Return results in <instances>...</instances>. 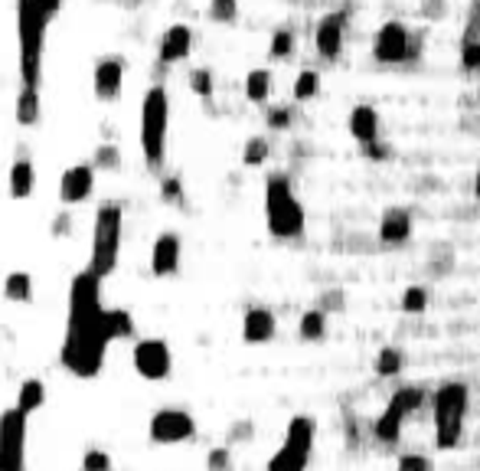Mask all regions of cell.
Returning a JSON list of instances; mask_svg holds the SVG:
<instances>
[{"instance_id": "6da1fadb", "label": "cell", "mask_w": 480, "mask_h": 471, "mask_svg": "<svg viewBox=\"0 0 480 471\" xmlns=\"http://www.w3.org/2000/svg\"><path fill=\"white\" fill-rule=\"evenodd\" d=\"M101 278L89 268L72 275L69 282V318H66V338L59 347V363L72 377L92 380L105 367L109 338L101 324Z\"/></svg>"}, {"instance_id": "7a4b0ae2", "label": "cell", "mask_w": 480, "mask_h": 471, "mask_svg": "<svg viewBox=\"0 0 480 471\" xmlns=\"http://www.w3.org/2000/svg\"><path fill=\"white\" fill-rule=\"evenodd\" d=\"M56 16L43 0H16V66L26 89L43 86V56H47V33Z\"/></svg>"}, {"instance_id": "3957f363", "label": "cell", "mask_w": 480, "mask_h": 471, "mask_svg": "<svg viewBox=\"0 0 480 471\" xmlns=\"http://www.w3.org/2000/svg\"><path fill=\"white\" fill-rule=\"evenodd\" d=\"M167 138H171V95L163 82H154L141 99V154L154 173L167 161Z\"/></svg>"}, {"instance_id": "277c9868", "label": "cell", "mask_w": 480, "mask_h": 471, "mask_svg": "<svg viewBox=\"0 0 480 471\" xmlns=\"http://www.w3.org/2000/svg\"><path fill=\"white\" fill-rule=\"evenodd\" d=\"M265 223L275 239H297L304 233L308 216L287 173H268L265 181Z\"/></svg>"}, {"instance_id": "5b68a950", "label": "cell", "mask_w": 480, "mask_h": 471, "mask_svg": "<svg viewBox=\"0 0 480 471\" xmlns=\"http://www.w3.org/2000/svg\"><path fill=\"white\" fill-rule=\"evenodd\" d=\"M121 233H124V210L115 200H105L95 210L92 223V256H89V272H95L105 282L121 262Z\"/></svg>"}, {"instance_id": "8992f818", "label": "cell", "mask_w": 480, "mask_h": 471, "mask_svg": "<svg viewBox=\"0 0 480 471\" xmlns=\"http://www.w3.org/2000/svg\"><path fill=\"white\" fill-rule=\"evenodd\" d=\"M467 406H471V390L457 380H448L434 390V445L454 448L464 432Z\"/></svg>"}, {"instance_id": "52a82bcc", "label": "cell", "mask_w": 480, "mask_h": 471, "mask_svg": "<svg viewBox=\"0 0 480 471\" xmlns=\"http://www.w3.org/2000/svg\"><path fill=\"white\" fill-rule=\"evenodd\" d=\"M26 423L16 406L0 413V471H26Z\"/></svg>"}, {"instance_id": "ba28073f", "label": "cell", "mask_w": 480, "mask_h": 471, "mask_svg": "<svg viewBox=\"0 0 480 471\" xmlns=\"http://www.w3.org/2000/svg\"><path fill=\"white\" fill-rule=\"evenodd\" d=\"M148 435L157 445H180V442L196 435V423L186 409H157L151 416Z\"/></svg>"}, {"instance_id": "9c48e42d", "label": "cell", "mask_w": 480, "mask_h": 471, "mask_svg": "<svg viewBox=\"0 0 480 471\" xmlns=\"http://www.w3.org/2000/svg\"><path fill=\"white\" fill-rule=\"evenodd\" d=\"M131 361H134V370H138V377L151 380V383L167 380L173 370V353H171V347H167V340H161V338L138 340Z\"/></svg>"}, {"instance_id": "30bf717a", "label": "cell", "mask_w": 480, "mask_h": 471, "mask_svg": "<svg viewBox=\"0 0 480 471\" xmlns=\"http://www.w3.org/2000/svg\"><path fill=\"white\" fill-rule=\"evenodd\" d=\"M347 24H350V7L330 10L318 20V30H314V47H318L320 59L333 63L340 59L343 53V37H347Z\"/></svg>"}, {"instance_id": "8fae6325", "label": "cell", "mask_w": 480, "mask_h": 471, "mask_svg": "<svg viewBox=\"0 0 480 471\" xmlns=\"http://www.w3.org/2000/svg\"><path fill=\"white\" fill-rule=\"evenodd\" d=\"M409 43H412V30L399 20H389L376 30V39H372V56L386 66L405 63L409 59Z\"/></svg>"}, {"instance_id": "7c38bea8", "label": "cell", "mask_w": 480, "mask_h": 471, "mask_svg": "<svg viewBox=\"0 0 480 471\" xmlns=\"http://www.w3.org/2000/svg\"><path fill=\"white\" fill-rule=\"evenodd\" d=\"M124 72H128V66H124L121 56H101L99 63H95V69H92V92H95V99H99L101 105L118 102V99H121Z\"/></svg>"}, {"instance_id": "4fadbf2b", "label": "cell", "mask_w": 480, "mask_h": 471, "mask_svg": "<svg viewBox=\"0 0 480 471\" xmlns=\"http://www.w3.org/2000/svg\"><path fill=\"white\" fill-rule=\"evenodd\" d=\"M95 194V167L92 164H72L59 177V200L66 206H82Z\"/></svg>"}, {"instance_id": "5bb4252c", "label": "cell", "mask_w": 480, "mask_h": 471, "mask_svg": "<svg viewBox=\"0 0 480 471\" xmlns=\"http://www.w3.org/2000/svg\"><path fill=\"white\" fill-rule=\"evenodd\" d=\"M190 53H193V26L171 24L161 33V43H157V63L161 66L183 63Z\"/></svg>"}, {"instance_id": "9a60e30c", "label": "cell", "mask_w": 480, "mask_h": 471, "mask_svg": "<svg viewBox=\"0 0 480 471\" xmlns=\"http://www.w3.org/2000/svg\"><path fill=\"white\" fill-rule=\"evenodd\" d=\"M180 256H183V243L177 233H161L151 246V272L157 278H171L180 272Z\"/></svg>"}, {"instance_id": "2e32d148", "label": "cell", "mask_w": 480, "mask_h": 471, "mask_svg": "<svg viewBox=\"0 0 480 471\" xmlns=\"http://www.w3.org/2000/svg\"><path fill=\"white\" fill-rule=\"evenodd\" d=\"M461 66H464V72H471V76L480 72V0H471L467 24L464 30H461Z\"/></svg>"}, {"instance_id": "e0dca14e", "label": "cell", "mask_w": 480, "mask_h": 471, "mask_svg": "<svg viewBox=\"0 0 480 471\" xmlns=\"http://www.w3.org/2000/svg\"><path fill=\"white\" fill-rule=\"evenodd\" d=\"M278 330V321L268 308H248L245 318H242V340L245 344H268Z\"/></svg>"}, {"instance_id": "ac0fdd59", "label": "cell", "mask_w": 480, "mask_h": 471, "mask_svg": "<svg viewBox=\"0 0 480 471\" xmlns=\"http://www.w3.org/2000/svg\"><path fill=\"white\" fill-rule=\"evenodd\" d=\"M347 128L353 134V141L370 148L372 141H380V111L372 109V105H357V109L350 111Z\"/></svg>"}, {"instance_id": "d6986e66", "label": "cell", "mask_w": 480, "mask_h": 471, "mask_svg": "<svg viewBox=\"0 0 480 471\" xmlns=\"http://www.w3.org/2000/svg\"><path fill=\"white\" fill-rule=\"evenodd\" d=\"M7 190L14 200H30L37 194V167H33L30 157H16L14 164H10V173H7Z\"/></svg>"}, {"instance_id": "ffe728a7", "label": "cell", "mask_w": 480, "mask_h": 471, "mask_svg": "<svg viewBox=\"0 0 480 471\" xmlns=\"http://www.w3.org/2000/svg\"><path fill=\"white\" fill-rule=\"evenodd\" d=\"M412 213L409 210H402V206H392V210H386V216H382V223H380V239L386 246H399V243H405L412 236Z\"/></svg>"}, {"instance_id": "44dd1931", "label": "cell", "mask_w": 480, "mask_h": 471, "mask_svg": "<svg viewBox=\"0 0 480 471\" xmlns=\"http://www.w3.org/2000/svg\"><path fill=\"white\" fill-rule=\"evenodd\" d=\"M43 115V105H39V89H26L20 86L16 92V105H14V118L20 128H33Z\"/></svg>"}, {"instance_id": "7402d4cb", "label": "cell", "mask_w": 480, "mask_h": 471, "mask_svg": "<svg viewBox=\"0 0 480 471\" xmlns=\"http://www.w3.org/2000/svg\"><path fill=\"white\" fill-rule=\"evenodd\" d=\"M101 324H105V338H109V344L111 340L134 338V318H131V311H124V308H105Z\"/></svg>"}, {"instance_id": "603a6c76", "label": "cell", "mask_w": 480, "mask_h": 471, "mask_svg": "<svg viewBox=\"0 0 480 471\" xmlns=\"http://www.w3.org/2000/svg\"><path fill=\"white\" fill-rule=\"evenodd\" d=\"M43 403H47V383H43V380H37V377L24 380V383H20V390H16V409H20V413L30 419L37 409H43Z\"/></svg>"}, {"instance_id": "cb8c5ba5", "label": "cell", "mask_w": 480, "mask_h": 471, "mask_svg": "<svg viewBox=\"0 0 480 471\" xmlns=\"http://www.w3.org/2000/svg\"><path fill=\"white\" fill-rule=\"evenodd\" d=\"M314 435H318V423L310 416H291L285 432V442L287 445L301 448V452H314Z\"/></svg>"}, {"instance_id": "d4e9b609", "label": "cell", "mask_w": 480, "mask_h": 471, "mask_svg": "<svg viewBox=\"0 0 480 471\" xmlns=\"http://www.w3.org/2000/svg\"><path fill=\"white\" fill-rule=\"evenodd\" d=\"M402 409H395L392 403H386V409H382L380 416H376V423H372V435L380 442H399V435H402Z\"/></svg>"}, {"instance_id": "484cf974", "label": "cell", "mask_w": 480, "mask_h": 471, "mask_svg": "<svg viewBox=\"0 0 480 471\" xmlns=\"http://www.w3.org/2000/svg\"><path fill=\"white\" fill-rule=\"evenodd\" d=\"M308 462H310V452H301V448L285 442V445L268 458V468L265 471H308Z\"/></svg>"}, {"instance_id": "4316f807", "label": "cell", "mask_w": 480, "mask_h": 471, "mask_svg": "<svg viewBox=\"0 0 480 471\" xmlns=\"http://www.w3.org/2000/svg\"><path fill=\"white\" fill-rule=\"evenodd\" d=\"M4 298L16 305H30L33 301V278L26 272H10L4 278Z\"/></svg>"}, {"instance_id": "83f0119b", "label": "cell", "mask_w": 480, "mask_h": 471, "mask_svg": "<svg viewBox=\"0 0 480 471\" xmlns=\"http://www.w3.org/2000/svg\"><path fill=\"white\" fill-rule=\"evenodd\" d=\"M268 95H271V72L268 69H252L245 76V99L248 102H268Z\"/></svg>"}, {"instance_id": "f1b7e54d", "label": "cell", "mask_w": 480, "mask_h": 471, "mask_svg": "<svg viewBox=\"0 0 480 471\" xmlns=\"http://www.w3.org/2000/svg\"><path fill=\"white\" fill-rule=\"evenodd\" d=\"M389 403H392L395 409H402V416L409 419V413H415V409L425 403V390H422V386H399V390L389 396Z\"/></svg>"}, {"instance_id": "f546056e", "label": "cell", "mask_w": 480, "mask_h": 471, "mask_svg": "<svg viewBox=\"0 0 480 471\" xmlns=\"http://www.w3.org/2000/svg\"><path fill=\"white\" fill-rule=\"evenodd\" d=\"M271 154V144L265 134H256V138H248L245 148H242V164L245 167H262Z\"/></svg>"}, {"instance_id": "4dcf8cb0", "label": "cell", "mask_w": 480, "mask_h": 471, "mask_svg": "<svg viewBox=\"0 0 480 471\" xmlns=\"http://www.w3.org/2000/svg\"><path fill=\"white\" fill-rule=\"evenodd\" d=\"M320 92V76L314 69H301L295 78V89H291V95H295V102H310L314 95Z\"/></svg>"}, {"instance_id": "1f68e13d", "label": "cell", "mask_w": 480, "mask_h": 471, "mask_svg": "<svg viewBox=\"0 0 480 471\" xmlns=\"http://www.w3.org/2000/svg\"><path fill=\"white\" fill-rule=\"evenodd\" d=\"M297 330H301L304 340H320L327 334V314L320 311V308L301 314V324H297Z\"/></svg>"}, {"instance_id": "d6a6232c", "label": "cell", "mask_w": 480, "mask_h": 471, "mask_svg": "<svg viewBox=\"0 0 480 471\" xmlns=\"http://www.w3.org/2000/svg\"><path fill=\"white\" fill-rule=\"evenodd\" d=\"M295 33L287 30V26H281V30L271 33V43H268V56L271 59H291L295 56Z\"/></svg>"}, {"instance_id": "836d02e7", "label": "cell", "mask_w": 480, "mask_h": 471, "mask_svg": "<svg viewBox=\"0 0 480 471\" xmlns=\"http://www.w3.org/2000/svg\"><path fill=\"white\" fill-rule=\"evenodd\" d=\"M206 16H210L213 24H235L239 20V0H210V7H206Z\"/></svg>"}, {"instance_id": "e575fe53", "label": "cell", "mask_w": 480, "mask_h": 471, "mask_svg": "<svg viewBox=\"0 0 480 471\" xmlns=\"http://www.w3.org/2000/svg\"><path fill=\"white\" fill-rule=\"evenodd\" d=\"M186 86H190V92H193V95H200V99H213V89H216L213 69H206V66L193 69L190 76H186Z\"/></svg>"}, {"instance_id": "d590c367", "label": "cell", "mask_w": 480, "mask_h": 471, "mask_svg": "<svg viewBox=\"0 0 480 471\" xmlns=\"http://www.w3.org/2000/svg\"><path fill=\"white\" fill-rule=\"evenodd\" d=\"M399 370H402V351L399 347H382L376 353V373L380 377H395Z\"/></svg>"}, {"instance_id": "8d00e7d4", "label": "cell", "mask_w": 480, "mask_h": 471, "mask_svg": "<svg viewBox=\"0 0 480 471\" xmlns=\"http://www.w3.org/2000/svg\"><path fill=\"white\" fill-rule=\"evenodd\" d=\"M92 167L95 171H118V167H121V151H118L115 144H99Z\"/></svg>"}, {"instance_id": "74e56055", "label": "cell", "mask_w": 480, "mask_h": 471, "mask_svg": "<svg viewBox=\"0 0 480 471\" xmlns=\"http://www.w3.org/2000/svg\"><path fill=\"white\" fill-rule=\"evenodd\" d=\"M428 308V291L422 285H412V288L402 291V311L409 314H422Z\"/></svg>"}, {"instance_id": "f35d334b", "label": "cell", "mask_w": 480, "mask_h": 471, "mask_svg": "<svg viewBox=\"0 0 480 471\" xmlns=\"http://www.w3.org/2000/svg\"><path fill=\"white\" fill-rule=\"evenodd\" d=\"M82 471H111V455L101 448H89L82 455Z\"/></svg>"}, {"instance_id": "ab89813d", "label": "cell", "mask_w": 480, "mask_h": 471, "mask_svg": "<svg viewBox=\"0 0 480 471\" xmlns=\"http://www.w3.org/2000/svg\"><path fill=\"white\" fill-rule=\"evenodd\" d=\"M399 471H432V462L425 455H419V452H405L399 458Z\"/></svg>"}, {"instance_id": "60d3db41", "label": "cell", "mask_w": 480, "mask_h": 471, "mask_svg": "<svg viewBox=\"0 0 480 471\" xmlns=\"http://www.w3.org/2000/svg\"><path fill=\"white\" fill-rule=\"evenodd\" d=\"M265 121H268V128H275V131H285L287 125H291V109H268V115H265Z\"/></svg>"}, {"instance_id": "b9f144b4", "label": "cell", "mask_w": 480, "mask_h": 471, "mask_svg": "<svg viewBox=\"0 0 480 471\" xmlns=\"http://www.w3.org/2000/svg\"><path fill=\"white\" fill-rule=\"evenodd\" d=\"M161 196L167 200V204H173V200H180V181L177 177H167L161 187Z\"/></svg>"}, {"instance_id": "7bdbcfd3", "label": "cell", "mask_w": 480, "mask_h": 471, "mask_svg": "<svg viewBox=\"0 0 480 471\" xmlns=\"http://www.w3.org/2000/svg\"><path fill=\"white\" fill-rule=\"evenodd\" d=\"M69 229H72V216L62 210L59 216L53 220V236H59V239H62V236H69Z\"/></svg>"}, {"instance_id": "ee69618b", "label": "cell", "mask_w": 480, "mask_h": 471, "mask_svg": "<svg viewBox=\"0 0 480 471\" xmlns=\"http://www.w3.org/2000/svg\"><path fill=\"white\" fill-rule=\"evenodd\" d=\"M43 4H47V7H49V14H59V10H62V0H43Z\"/></svg>"}, {"instance_id": "f6af8a7d", "label": "cell", "mask_w": 480, "mask_h": 471, "mask_svg": "<svg viewBox=\"0 0 480 471\" xmlns=\"http://www.w3.org/2000/svg\"><path fill=\"white\" fill-rule=\"evenodd\" d=\"M474 196H480V154H477V173H474Z\"/></svg>"}]
</instances>
